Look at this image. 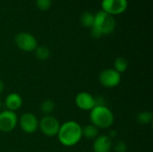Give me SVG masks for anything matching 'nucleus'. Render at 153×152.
I'll list each match as a JSON object with an SVG mask.
<instances>
[{"mask_svg": "<svg viewBox=\"0 0 153 152\" xmlns=\"http://www.w3.org/2000/svg\"><path fill=\"white\" fill-rule=\"evenodd\" d=\"M56 136L62 145L73 147L81 141L82 137V127L75 121H67L60 125Z\"/></svg>", "mask_w": 153, "mask_h": 152, "instance_id": "nucleus-1", "label": "nucleus"}, {"mask_svg": "<svg viewBox=\"0 0 153 152\" xmlns=\"http://www.w3.org/2000/svg\"><path fill=\"white\" fill-rule=\"evenodd\" d=\"M116 20L113 15L104 12L99 11L94 14V24L91 29V36L94 39H99L103 35L111 34L116 28Z\"/></svg>", "mask_w": 153, "mask_h": 152, "instance_id": "nucleus-2", "label": "nucleus"}, {"mask_svg": "<svg viewBox=\"0 0 153 152\" xmlns=\"http://www.w3.org/2000/svg\"><path fill=\"white\" fill-rule=\"evenodd\" d=\"M90 119L91 125L98 129L109 128L115 120L114 114L105 105H96L90 113Z\"/></svg>", "mask_w": 153, "mask_h": 152, "instance_id": "nucleus-3", "label": "nucleus"}, {"mask_svg": "<svg viewBox=\"0 0 153 152\" xmlns=\"http://www.w3.org/2000/svg\"><path fill=\"white\" fill-rule=\"evenodd\" d=\"M59 121L53 116H45L39 122V127L42 133L48 137L56 136L60 128Z\"/></svg>", "mask_w": 153, "mask_h": 152, "instance_id": "nucleus-4", "label": "nucleus"}, {"mask_svg": "<svg viewBox=\"0 0 153 152\" xmlns=\"http://www.w3.org/2000/svg\"><path fill=\"white\" fill-rule=\"evenodd\" d=\"M14 41L16 46L25 52L34 51L38 47V41L36 38L29 32L18 33L14 38Z\"/></svg>", "mask_w": 153, "mask_h": 152, "instance_id": "nucleus-5", "label": "nucleus"}, {"mask_svg": "<svg viewBox=\"0 0 153 152\" xmlns=\"http://www.w3.org/2000/svg\"><path fill=\"white\" fill-rule=\"evenodd\" d=\"M99 82L106 88H114L120 83L121 74L115 69L108 68L100 72L99 75Z\"/></svg>", "mask_w": 153, "mask_h": 152, "instance_id": "nucleus-6", "label": "nucleus"}, {"mask_svg": "<svg viewBox=\"0 0 153 152\" xmlns=\"http://www.w3.org/2000/svg\"><path fill=\"white\" fill-rule=\"evenodd\" d=\"M18 123V117L15 112L10 110H4L0 113V131L3 133H9L13 131Z\"/></svg>", "mask_w": 153, "mask_h": 152, "instance_id": "nucleus-7", "label": "nucleus"}, {"mask_svg": "<svg viewBox=\"0 0 153 152\" xmlns=\"http://www.w3.org/2000/svg\"><path fill=\"white\" fill-rule=\"evenodd\" d=\"M127 0H102V10L111 15L121 14L127 8Z\"/></svg>", "mask_w": 153, "mask_h": 152, "instance_id": "nucleus-8", "label": "nucleus"}, {"mask_svg": "<svg viewBox=\"0 0 153 152\" xmlns=\"http://www.w3.org/2000/svg\"><path fill=\"white\" fill-rule=\"evenodd\" d=\"M21 129L26 133H34L39 129V120L32 113H24L19 120Z\"/></svg>", "mask_w": 153, "mask_h": 152, "instance_id": "nucleus-9", "label": "nucleus"}, {"mask_svg": "<svg viewBox=\"0 0 153 152\" xmlns=\"http://www.w3.org/2000/svg\"><path fill=\"white\" fill-rule=\"evenodd\" d=\"M76 106L84 111H91L96 106V99L87 91L79 92L75 97Z\"/></svg>", "mask_w": 153, "mask_h": 152, "instance_id": "nucleus-10", "label": "nucleus"}, {"mask_svg": "<svg viewBox=\"0 0 153 152\" xmlns=\"http://www.w3.org/2000/svg\"><path fill=\"white\" fill-rule=\"evenodd\" d=\"M113 142L108 135H100L94 139L92 149L94 152H110Z\"/></svg>", "mask_w": 153, "mask_h": 152, "instance_id": "nucleus-11", "label": "nucleus"}, {"mask_svg": "<svg viewBox=\"0 0 153 152\" xmlns=\"http://www.w3.org/2000/svg\"><path fill=\"white\" fill-rule=\"evenodd\" d=\"M4 103H5V107H6L7 110L15 112L22 107V99L20 96V94H18L16 92H13L6 96Z\"/></svg>", "mask_w": 153, "mask_h": 152, "instance_id": "nucleus-12", "label": "nucleus"}, {"mask_svg": "<svg viewBox=\"0 0 153 152\" xmlns=\"http://www.w3.org/2000/svg\"><path fill=\"white\" fill-rule=\"evenodd\" d=\"M98 134L99 129L93 125H88L82 128V136H84L86 139L94 140L98 137Z\"/></svg>", "mask_w": 153, "mask_h": 152, "instance_id": "nucleus-13", "label": "nucleus"}, {"mask_svg": "<svg viewBox=\"0 0 153 152\" xmlns=\"http://www.w3.org/2000/svg\"><path fill=\"white\" fill-rule=\"evenodd\" d=\"M128 68V61L125 57H117L114 61V69L120 74L125 73Z\"/></svg>", "mask_w": 153, "mask_h": 152, "instance_id": "nucleus-14", "label": "nucleus"}, {"mask_svg": "<svg viewBox=\"0 0 153 152\" xmlns=\"http://www.w3.org/2000/svg\"><path fill=\"white\" fill-rule=\"evenodd\" d=\"M81 23L85 28H91L94 24V14L91 12H84L81 15Z\"/></svg>", "mask_w": 153, "mask_h": 152, "instance_id": "nucleus-15", "label": "nucleus"}, {"mask_svg": "<svg viewBox=\"0 0 153 152\" xmlns=\"http://www.w3.org/2000/svg\"><path fill=\"white\" fill-rule=\"evenodd\" d=\"M34 51L35 56L39 60H47L50 56V51L45 46H38Z\"/></svg>", "mask_w": 153, "mask_h": 152, "instance_id": "nucleus-16", "label": "nucleus"}, {"mask_svg": "<svg viewBox=\"0 0 153 152\" xmlns=\"http://www.w3.org/2000/svg\"><path fill=\"white\" fill-rule=\"evenodd\" d=\"M152 113L149 111H143L137 115L136 119L140 125H149L152 121Z\"/></svg>", "mask_w": 153, "mask_h": 152, "instance_id": "nucleus-17", "label": "nucleus"}, {"mask_svg": "<svg viewBox=\"0 0 153 152\" xmlns=\"http://www.w3.org/2000/svg\"><path fill=\"white\" fill-rule=\"evenodd\" d=\"M40 109L41 112L46 115V116H49L50 113H52L55 109V103L53 100L51 99H46L41 103L40 106Z\"/></svg>", "mask_w": 153, "mask_h": 152, "instance_id": "nucleus-18", "label": "nucleus"}, {"mask_svg": "<svg viewBox=\"0 0 153 152\" xmlns=\"http://www.w3.org/2000/svg\"><path fill=\"white\" fill-rule=\"evenodd\" d=\"M37 6L41 11H47L51 7L52 0H36Z\"/></svg>", "mask_w": 153, "mask_h": 152, "instance_id": "nucleus-19", "label": "nucleus"}, {"mask_svg": "<svg viewBox=\"0 0 153 152\" xmlns=\"http://www.w3.org/2000/svg\"><path fill=\"white\" fill-rule=\"evenodd\" d=\"M126 150H127L126 143L123 141L117 142V143L115 146V151L116 152H126Z\"/></svg>", "mask_w": 153, "mask_h": 152, "instance_id": "nucleus-20", "label": "nucleus"}, {"mask_svg": "<svg viewBox=\"0 0 153 152\" xmlns=\"http://www.w3.org/2000/svg\"><path fill=\"white\" fill-rule=\"evenodd\" d=\"M117 135V133L116 131H110L109 132V134H108V137H110L112 139V138H115Z\"/></svg>", "mask_w": 153, "mask_h": 152, "instance_id": "nucleus-21", "label": "nucleus"}, {"mask_svg": "<svg viewBox=\"0 0 153 152\" xmlns=\"http://www.w3.org/2000/svg\"><path fill=\"white\" fill-rule=\"evenodd\" d=\"M4 83L2 81H0V94L4 91Z\"/></svg>", "mask_w": 153, "mask_h": 152, "instance_id": "nucleus-22", "label": "nucleus"}, {"mask_svg": "<svg viewBox=\"0 0 153 152\" xmlns=\"http://www.w3.org/2000/svg\"><path fill=\"white\" fill-rule=\"evenodd\" d=\"M1 105H2V102H1V99H0V108H1Z\"/></svg>", "mask_w": 153, "mask_h": 152, "instance_id": "nucleus-23", "label": "nucleus"}]
</instances>
